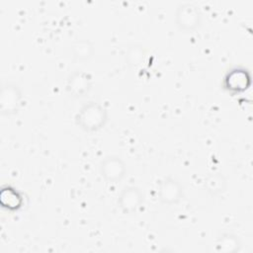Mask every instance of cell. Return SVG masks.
I'll list each match as a JSON object with an SVG mask.
<instances>
[{
	"label": "cell",
	"instance_id": "cell-1",
	"mask_svg": "<svg viewBox=\"0 0 253 253\" xmlns=\"http://www.w3.org/2000/svg\"><path fill=\"white\" fill-rule=\"evenodd\" d=\"M108 117V111L103 105L90 101L79 109L75 116V123L84 131L93 132L105 126Z\"/></svg>",
	"mask_w": 253,
	"mask_h": 253
},
{
	"label": "cell",
	"instance_id": "cell-2",
	"mask_svg": "<svg viewBox=\"0 0 253 253\" xmlns=\"http://www.w3.org/2000/svg\"><path fill=\"white\" fill-rule=\"evenodd\" d=\"M202 14L199 7L192 2L179 4L175 12V23L180 31L193 32L201 25Z\"/></svg>",
	"mask_w": 253,
	"mask_h": 253
},
{
	"label": "cell",
	"instance_id": "cell-3",
	"mask_svg": "<svg viewBox=\"0 0 253 253\" xmlns=\"http://www.w3.org/2000/svg\"><path fill=\"white\" fill-rule=\"evenodd\" d=\"M23 102L20 87L13 82H7L0 90V113L3 116H12L19 112Z\"/></svg>",
	"mask_w": 253,
	"mask_h": 253
},
{
	"label": "cell",
	"instance_id": "cell-4",
	"mask_svg": "<svg viewBox=\"0 0 253 253\" xmlns=\"http://www.w3.org/2000/svg\"><path fill=\"white\" fill-rule=\"evenodd\" d=\"M99 172L103 179L110 184H117L123 180L126 173L125 161L118 155H107L99 164Z\"/></svg>",
	"mask_w": 253,
	"mask_h": 253
},
{
	"label": "cell",
	"instance_id": "cell-5",
	"mask_svg": "<svg viewBox=\"0 0 253 253\" xmlns=\"http://www.w3.org/2000/svg\"><path fill=\"white\" fill-rule=\"evenodd\" d=\"M183 196V186L177 179L171 176H167L159 182L157 197L162 204L168 206L177 205L178 203H180Z\"/></svg>",
	"mask_w": 253,
	"mask_h": 253
},
{
	"label": "cell",
	"instance_id": "cell-6",
	"mask_svg": "<svg viewBox=\"0 0 253 253\" xmlns=\"http://www.w3.org/2000/svg\"><path fill=\"white\" fill-rule=\"evenodd\" d=\"M251 84L250 72L242 66H236L226 72L222 85L225 90L231 93L243 92Z\"/></svg>",
	"mask_w": 253,
	"mask_h": 253
},
{
	"label": "cell",
	"instance_id": "cell-7",
	"mask_svg": "<svg viewBox=\"0 0 253 253\" xmlns=\"http://www.w3.org/2000/svg\"><path fill=\"white\" fill-rule=\"evenodd\" d=\"M143 203V193L136 186L124 187L118 196V205L124 213L135 212Z\"/></svg>",
	"mask_w": 253,
	"mask_h": 253
},
{
	"label": "cell",
	"instance_id": "cell-8",
	"mask_svg": "<svg viewBox=\"0 0 253 253\" xmlns=\"http://www.w3.org/2000/svg\"><path fill=\"white\" fill-rule=\"evenodd\" d=\"M92 85L91 76L82 70L73 71L66 82V90L73 97H82L86 95Z\"/></svg>",
	"mask_w": 253,
	"mask_h": 253
},
{
	"label": "cell",
	"instance_id": "cell-9",
	"mask_svg": "<svg viewBox=\"0 0 253 253\" xmlns=\"http://www.w3.org/2000/svg\"><path fill=\"white\" fill-rule=\"evenodd\" d=\"M204 186L209 194L217 196L226 191L227 179L220 172H210L204 179Z\"/></svg>",
	"mask_w": 253,
	"mask_h": 253
},
{
	"label": "cell",
	"instance_id": "cell-10",
	"mask_svg": "<svg viewBox=\"0 0 253 253\" xmlns=\"http://www.w3.org/2000/svg\"><path fill=\"white\" fill-rule=\"evenodd\" d=\"M70 51L72 57L77 61H88L95 53V47L91 41L86 39L76 40L71 43Z\"/></svg>",
	"mask_w": 253,
	"mask_h": 253
},
{
	"label": "cell",
	"instance_id": "cell-11",
	"mask_svg": "<svg viewBox=\"0 0 253 253\" xmlns=\"http://www.w3.org/2000/svg\"><path fill=\"white\" fill-rule=\"evenodd\" d=\"M241 246L239 238L233 233H222L216 241V251L221 253H234L239 251Z\"/></svg>",
	"mask_w": 253,
	"mask_h": 253
},
{
	"label": "cell",
	"instance_id": "cell-12",
	"mask_svg": "<svg viewBox=\"0 0 253 253\" xmlns=\"http://www.w3.org/2000/svg\"><path fill=\"white\" fill-rule=\"evenodd\" d=\"M0 200L2 206L9 210H17L22 204V197L15 189L11 187H5L2 189Z\"/></svg>",
	"mask_w": 253,
	"mask_h": 253
},
{
	"label": "cell",
	"instance_id": "cell-13",
	"mask_svg": "<svg viewBox=\"0 0 253 253\" xmlns=\"http://www.w3.org/2000/svg\"><path fill=\"white\" fill-rule=\"evenodd\" d=\"M146 57L145 49L140 45H132L130 46L126 54V59L127 64L131 67H138L142 63H144Z\"/></svg>",
	"mask_w": 253,
	"mask_h": 253
}]
</instances>
